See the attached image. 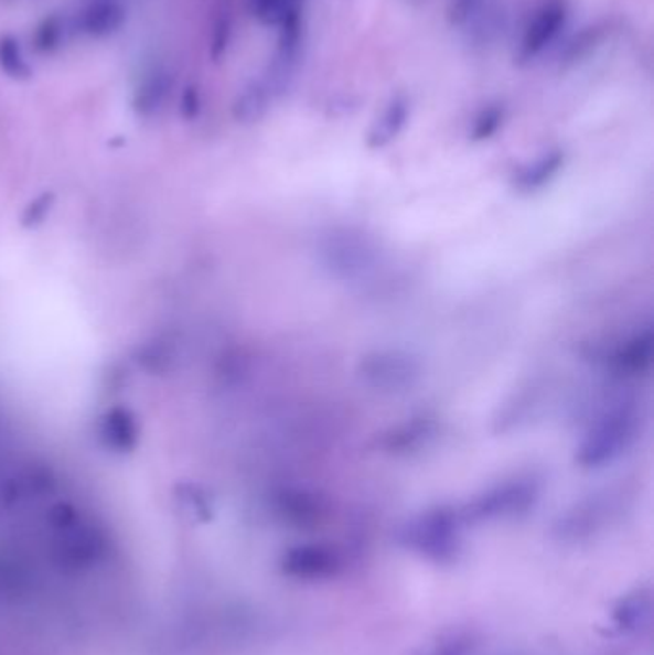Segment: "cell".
I'll use <instances>...</instances> for the list:
<instances>
[{
  "label": "cell",
  "mask_w": 654,
  "mask_h": 655,
  "mask_svg": "<svg viewBox=\"0 0 654 655\" xmlns=\"http://www.w3.org/2000/svg\"><path fill=\"white\" fill-rule=\"evenodd\" d=\"M0 72L14 80L30 79L33 75L22 41L12 33H0Z\"/></svg>",
  "instance_id": "obj_18"
},
{
  "label": "cell",
  "mask_w": 654,
  "mask_h": 655,
  "mask_svg": "<svg viewBox=\"0 0 654 655\" xmlns=\"http://www.w3.org/2000/svg\"><path fill=\"white\" fill-rule=\"evenodd\" d=\"M126 22L127 10L119 0H88L74 15L75 31L93 39L116 35Z\"/></svg>",
  "instance_id": "obj_11"
},
{
  "label": "cell",
  "mask_w": 654,
  "mask_h": 655,
  "mask_svg": "<svg viewBox=\"0 0 654 655\" xmlns=\"http://www.w3.org/2000/svg\"><path fill=\"white\" fill-rule=\"evenodd\" d=\"M463 525L459 509L436 506L405 522L399 529V543L427 560L451 563L461 552Z\"/></svg>",
  "instance_id": "obj_3"
},
{
  "label": "cell",
  "mask_w": 654,
  "mask_h": 655,
  "mask_svg": "<svg viewBox=\"0 0 654 655\" xmlns=\"http://www.w3.org/2000/svg\"><path fill=\"white\" fill-rule=\"evenodd\" d=\"M654 357L653 328L645 326L625 335L617 345L599 351V363L620 378H633L651 371Z\"/></svg>",
  "instance_id": "obj_7"
},
{
  "label": "cell",
  "mask_w": 654,
  "mask_h": 655,
  "mask_svg": "<svg viewBox=\"0 0 654 655\" xmlns=\"http://www.w3.org/2000/svg\"><path fill=\"white\" fill-rule=\"evenodd\" d=\"M175 88V75L170 67L156 66L142 75L132 95V109L140 117L160 114Z\"/></svg>",
  "instance_id": "obj_13"
},
{
  "label": "cell",
  "mask_w": 654,
  "mask_h": 655,
  "mask_svg": "<svg viewBox=\"0 0 654 655\" xmlns=\"http://www.w3.org/2000/svg\"><path fill=\"white\" fill-rule=\"evenodd\" d=\"M438 433H440L438 416L422 412L388 428L376 439V444L380 451L392 457H407L430 447L435 443Z\"/></svg>",
  "instance_id": "obj_8"
},
{
  "label": "cell",
  "mask_w": 654,
  "mask_h": 655,
  "mask_svg": "<svg viewBox=\"0 0 654 655\" xmlns=\"http://www.w3.org/2000/svg\"><path fill=\"white\" fill-rule=\"evenodd\" d=\"M643 430V415L637 402L628 397L609 402L589 423L576 449V462L586 470H599L632 451Z\"/></svg>",
  "instance_id": "obj_1"
},
{
  "label": "cell",
  "mask_w": 654,
  "mask_h": 655,
  "mask_svg": "<svg viewBox=\"0 0 654 655\" xmlns=\"http://www.w3.org/2000/svg\"><path fill=\"white\" fill-rule=\"evenodd\" d=\"M74 18L64 12H52L44 15L33 31V49L39 54H54L66 46L69 36L74 35Z\"/></svg>",
  "instance_id": "obj_16"
},
{
  "label": "cell",
  "mask_w": 654,
  "mask_h": 655,
  "mask_svg": "<svg viewBox=\"0 0 654 655\" xmlns=\"http://www.w3.org/2000/svg\"><path fill=\"white\" fill-rule=\"evenodd\" d=\"M179 109H181L183 119H189V121L200 116V111H202V95H200V88L196 85H186L183 88Z\"/></svg>",
  "instance_id": "obj_22"
},
{
  "label": "cell",
  "mask_w": 654,
  "mask_h": 655,
  "mask_svg": "<svg viewBox=\"0 0 654 655\" xmlns=\"http://www.w3.org/2000/svg\"><path fill=\"white\" fill-rule=\"evenodd\" d=\"M567 20L568 8L565 0L545 2L524 31L521 49H518V60L526 64L542 56L559 39L560 31L567 25Z\"/></svg>",
  "instance_id": "obj_9"
},
{
  "label": "cell",
  "mask_w": 654,
  "mask_h": 655,
  "mask_svg": "<svg viewBox=\"0 0 654 655\" xmlns=\"http://www.w3.org/2000/svg\"><path fill=\"white\" fill-rule=\"evenodd\" d=\"M484 4V0H453V8H451V15L459 25L471 23L479 18L480 8Z\"/></svg>",
  "instance_id": "obj_23"
},
{
  "label": "cell",
  "mask_w": 654,
  "mask_h": 655,
  "mask_svg": "<svg viewBox=\"0 0 654 655\" xmlns=\"http://www.w3.org/2000/svg\"><path fill=\"white\" fill-rule=\"evenodd\" d=\"M474 649V642L469 636H451L449 641L441 642L436 646L432 655H471Z\"/></svg>",
  "instance_id": "obj_24"
},
{
  "label": "cell",
  "mask_w": 654,
  "mask_h": 655,
  "mask_svg": "<svg viewBox=\"0 0 654 655\" xmlns=\"http://www.w3.org/2000/svg\"><path fill=\"white\" fill-rule=\"evenodd\" d=\"M507 117V109L503 104H492L485 106L479 116L474 117V124L471 127L472 142H484V140L492 139L495 132L500 131Z\"/></svg>",
  "instance_id": "obj_20"
},
{
  "label": "cell",
  "mask_w": 654,
  "mask_h": 655,
  "mask_svg": "<svg viewBox=\"0 0 654 655\" xmlns=\"http://www.w3.org/2000/svg\"><path fill=\"white\" fill-rule=\"evenodd\" d=\"M233 33H235V22H233V14L230 10H223L214 22V31H212V58L219 60L225 56V52L230 46L233 41Z\"/></svg>",
  "instance_id": "obj_21"
},
{
  "label": "cell",
  "mask_w": 654,
  "mask_h": 655,
  "mask_svg": "<svg viewBox=\"0 0 654 655\" xmlns=\"http://www.w3.org/2000/svg\"><path fill=\"white\" fill-rule=\"evenodd\" d=\"M651 615V597L647 590H635L618 602L612 621L622 633H635L647 623Z\"/></svg>",
  "instance_id": "obj_17"
},
{
  "label": "cell",
  "mask_w": 654,
  "mask_h": 655,
  "mask_svg": "<svg viewBox=\"0 0 654 655\" xmlns=\"http://www.w3.org/2000/svg\"><path fill=\"white\" fill-rule=\"evenodd\" d=\"M411 117V103L404 95L392 96L390 103L384 106L380 116L376 117L367 132L368 150H383L404 132L405 125Z\"/></svg>",
  "instance_id": "obj_14"
},
{
  "label": "cell",
  "mask_w": 654,
  "mask_h": 655,
  "mask_svg": "<svg viewBox=\"0 0 654 655\" xmlns=\"http://www.w3.org/2000/svg\"><path fill=\"white\" fill-rule=\"evenodd\" d=\"M315 254L324 275L342 284H361L383 265L378 241L355 226L329 228L317 240Z\"/></svg>",
  "instance_id": "obj_2"
},
{
  "label": "cell",
  "mask_w": 654,
  "mask_h": 655,
  "mask_svg": "<svg viewBox=\"0 0 654 655\" xmlns=\"http://www.w3.org/2000/svg\"><path fill=\"white\" fill-rule=\"evenodd\" d=\"M542 496V483L536 477H515L503 481L464 504L461 512L464 524L500 522L528 514Z\"/></svg>",
  "instance_id": "obj_4"
},
{
  "label": "cell",
  "mask_w": 654,
  "mask_h": 655,
  "mask_svg": "<svg viewBox=\"0 0 654 655\" xmlns=\"http://www.w3.org/2000/svg\"><path fill=\"white\" fill-rule=\"evenodd\" d=\"M344 560L339 550L331 545H298L282 554L280 569L285 576L296 581H329L340 576Z\"/></svg>",
  "instance_id": "obj_6"
},
{
  "label": "cell",
  "mask_w": 654,
  "mask_h": 655,
  "mask_svg": "<svg viewBox=\"0 0 654 655\" xmlns=\"http://www.w3.org/2000/svg\"><path fill=\"white\" fill-rule=\"evenodd\" d=\"M275 100L277 96L272 95L271 88L264 79L251 80L240 90V95L236 96L233 117L238 124H258L269 114Z\"/></svg>",
  "instance_id": "obj_15"
},
{
  "label": "cell",
  "mask_w": 654,
  "mask_h": 655,
  "mask_svg": "<svg viewBox=\"0 0 654 655\" xmlns=\"http://www.w3.org/2000/svg\"><path fill=\"white\" fill-rule=\"evenodd\" d=\"M357 378L376 394H407L422 378V363L411 351H368L357 363Z\"/></svg>",
  "instance_id": "obj_5"
},
{
  "label": "cell",
  "mask_w": 654,
  "mask_h": 655,
  "mask_svg": "<svg viewBox=\"0 0 654 655\" xmlns=\"http://www.w3.org/2000/svg\"><path fill=\"white\" fill-rule=\"evenodd\" d=\"M275 514L298 529L317 527L326 514L323 498L305 488L285 487L272 495Z\"/></svg>",
  "instance_id": "obj_10"
},
{
  "label": "cell",
  "mask_w": 654,
  "mask_h": 655,
  "mask_svg": "<svg viewBox=\"0 0 654 655\" xmlns=\"http://www.w3.org/2000/svg\"><path fill=\"white\" fill-rule=\"evenodd\" d=\"M303 0H248L250 14L264 25L280 28L282 23L302 15Z\"/></svg>",
  "instance_id": "obj_19"
},
{
  "label": "cell",
  "mask_w": 654,
  "mask_h": 655,
  "mask_svg": "<svg viewBox=\"0 0 654 655\" xmlns=\"http://www.w3.org/2000/svg\"><path fill=\"white\" fill-rule=\"evenodd\" d=\"M565 163H567V153L560 148H553V150L539 153L537 158L516 169L515 175H513V189L524 196L536 194L559 176Z\"/></svg>",
  "instance_id": "obj_12"
}]
</instances>
